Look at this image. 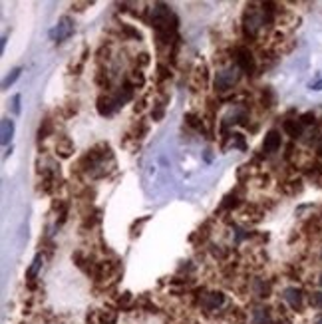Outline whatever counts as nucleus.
<instances>
[{"label": "nucleus", "instance_id": "nucleus-9", "mask_svg": "<svg viewBox=\"0 0 322 324\" xmlns=\"http://www.w3.org/2000/svg\"><path fill=\"white\" fill-rule=\"evenodd\" d=\"M253 324H272L271 312L267 308H254V312H253Z\"/></svg>", "mask_w": 322, "mask_h": 324}, {"label": "nucleus", "instance_id": "nucleus-5", "mask_svg": "<svg viewBox=\"0 0 322 324\" xmlns=\"http://www.w3.org/2000/svg\"><path fill=\"white\" fill-rule=\"evenodd\" d=\"M237 66H239L243 72H247V74H251V72L254 70V58H253V54H251L247 48H241V50L237 52Z\"/></svg>", "mask_w": 322, "mask_h": 324}, {"label": "nucleus", "instance_id": "nucleus-3", "mask_svg": "<svg viewBox=\"0 0 322 324\" xmlns=\"http://www.w3.org/2000/svg\"><path fill=\"white\" fill-rule=\"evenodd\" d=\"M283 298L288 302V307H290L292 310H296V312H300V310H303L305 294H303V290H300V289H296V287H288V289H285V292H283Z\"/></svg>", "mask_w": 322, "mask_h": 324}, {"label": "nucleus", "instance_id": "nucleus-2", "mask_svg": "<svg viewBox=\"0 0 322 324\" xmlns=\"http://www.w3.org/2000/svg\"><path fill=\"white\" fill-rule=\"evenodd\" d=\"M72 34H74V22H72L70 16H62L58 20V24L50 30V38L56 42V44H60V42H64V40H68Z\"/></svg>", "mask_w": 322, "mask_h": 324}, {"label": "nucleus", "instance_id": "nucleus-19", "mask_svg": "<svg viewBox=\"0 0 322 324\" xmlns=\"http://www.w3.org/2000/svg\"><path fill=\"white\" fill-rule=\"evenodd\" d=\"M320 256H322V251H320Z\"/></svg>", "mask_w": 322, "mask_h": 324}, {"label": "nucleus", "instance_id": "nucleus-13", "mask_svg": "<svg viewBox=\"0 0 322 324\" xmlns=\"http://www.w3.org/2000/svg\"><path fill=\"white\" fill-rule=\"evenodd\" d=\"M50 134H52V121L46 118L44 123H42L40 129H38V137H40V139H44V137H48Z\"/></svg>", "mask_w": 322, "mask_h": 324}, {"label": "nucleus", "instance_id": "nucleus-14", "mask_svg": "<svg viewBox=\"0 0 322 324\" xmlns=\"http://www.w3.org/2000/svg\"><path fill=\"white\" fill-rule=\"evenodd\" d=\"M310 305H312L314 308H320V310H322V290L310 294Z\"/></svg>", "mask_w": 322, "mask_h": 324}, {"label": "nucleus", "instance_id": "nucleus-4", "mask_svg": "<svg viewBox=\"0 0 322 324\" xmlns=\"http://www.w3.org/2000/svg\"><path fill=\"white\" fill-rule=\"evenodd\" d=\"M283 145V137H281V132H276V129H271V132L265 136V141H263V151L265 153H274L278 151Z\"/></svg>", "mask_w": 322, "mask_h": 324}, {"label": "nucleus", "instance_id": "nucleus-7", "mask_svg": "<svg viewBox=\"0 0 322 324\" xmlns=\"http://www.w3.org/2000/svg\"><path fill=\"white\" fill-rule=\"evenodd\" d=\"M285 132H287V134H288L292 139L303 137V134H305L303 121H296V119H287V121H285Z\"/></svg>", "mask_w": 322, "mask_h": 324}, {"label": "nucleus", "instance_id": "nucleus-15", "mask_svg": "<svg viewBox=\"0 0 322 324\" xmlns=\"http://www.w3.org/2000/svg\"><path fill=\"white\" fill-rule=\"evenodd\" d=\"M12 110H14V114H20V96H14V100H12Z\"/></svg>", "mask_w": 322, "mask_h": 324}, {"label": "nucleus", "instance_id": "nucleus-12", "mask_svg": "<svg viewBox=\"0 0 322 324\" xmlns=\"http://www.w3.org/2000/svg\"><path fill=\"white\" fill-rule=\"evenodd\" d=\"M20 74H22V68H14V70H12V72H10V74L4 78V82H2V88H4V90H8L10 85H12V84H14V82L20 78Z\"/></svg>", "mask_w": 322, "mask_h": 324}, {"label": "nucleus", "instance_id": "nucleus-6", "mask_svg": "<svg viewBox=\"0 0 322 324\" xmlns=\"http://www.w3.org/2000/svg\"><path fill=\"white\" fill-rule=\"evenodd\" d=\"M223 302H225L223 292H209V294H205V298L201 300V305H203L207 310H215L217 307H221Z\"/></svg>", "mask_w": 322, "mask_h": 324}, {"label": "nucleus", "instance_id": "nucleus-8", "mask_svg": "<svg viewBox=\"0 0 322 324\" xmlns=\"http://www.w3.org/2000/svg\"><path fill=\"white\" fill-rule=\"evenodd\" d=\"M56 151H58V155H62V157H70L72 151H74L72 139L66 137V136H62V137L58 139V143H56Z\"/></svg>", "mask_w": 322, "mask_h": 324}, {"label": "nucleus", "instance_id": "nucleus-17", "mask_svg": "<svg viewBox=\"0 0 322 324\" xmlns=\"http://www.w3.org/2000/svg\"><path fill=\"white\" fill-rule=\"evenodd\" d=\"M314 324H322V314H320V316H316V320H314Z\"/></svg>", "mask_w": 322, "mask_h": 324}, {"label": "nucleus", "instance_id": "nucleus-1", "mask_svg": "<svg viewBox=\"0 0 322 324\" xmlns=\"http://www.w3.org/2000/svg\"><path fill=\"white\" fill-rule=\"evenodd\" d=\"M239 78H241V68L235 64V66H229L217 74V78H215V88L219 92H227L239 82Z\"/></svg>", "mask_w": 322, "mask_h": 324}, {"label": "nucleus", "instance_id": "nucleus-18", "mask_svg": "<svg viewBox=\"0 0 322 324\" xmlns=\"http://www.w3.org/2000/svg\"><path fill=\"white\" fill-rule=\"evenodd\" d=\"M318 285L322 287V273H320V276H318Z\"/></svg>", "mask_w": 322, "mask_h": 324}, {"label": "nucleus", "instance_id": "nucleus-10", "mask_svg": "<svg viewBox=\"0 0 322 324\" xmlns=\"http://www.w3.org/2000/svg\"><path fill=\"white\" fill-rule=\"evenodd\" d=\"M12 134H14V121L4 118L2 119V143L6 145L10 139H12Z\"/></svg>", "mask_w": 322, "mask_h": 324}, {"label": "nucleus", "instance_id": "nucleus-11", "mask_svg": "<svg viewBox=\"0 0 322 324\" xmlns=\"http://www.w3.org/2000/svg\"><path fill=\"white\" fill-rule=\"evenodd\" d=\"M40 267H42V255H36L34 261H32V265H30V269H28V273H26V278H28V280H34L36 274H38V271H40Z\"/></svg>", "mask_w": 322, "mask_h": 324}, {"label": "nucleus", "instance_id": "nucleus-16", "mask_svg": "<svg viewBox=\"0 0 322 324\" xmlns=\"http://www.w3.org/2000/svg\"><path fill=\"white\" fill-rule=\"evenodd\" d=\"M310 90H322V82H314V84H310Z\"/></svg>", "mask_w": 322, "mask_h": 324}]
</instances>
